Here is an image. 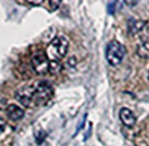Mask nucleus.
<instances>
[{"label": "nucleus", "mask_w": 149, "mask_h": 146, "mask_svg": "<svg viewBox=\"0 0 149 146\" xmlns=\"http://www.w3.org/2000/svg\"><path fill=\"white\" fill-rule=\"evenodd\" d=\"M68 41L63 36L55 37L46 49V55H47L49 61H59L66 55L68 50Z\"/></svg>", "instance_id": "obj_1"}, {"label": "nucleus", "mask_w": 149, "mask_h": 146, "mask_svg": "<svg viewBox=\"0 0 149 146\" xmlns=\"http://www.w3.org/2000/svg\"><path fill=\"white\" fill-rule=\"evenodd\" d=\"M53 96V89L51 85L46 82H41L37 86H33V93H32V99H33V108L45 105Z\"/></svg>", "instance_id": "obj_2"}, {"label": "nucleus", "mask_w": 149, "mask_h": 146, "mask_svg": "<svg viewBox=\"0 0 149 146\" xmlns=\"http://www.w3.org/2000/svg\"><path fill=\"white\" fill-rule=\"evenodd\" d=\"M127 50L123 44L116 40H112L106 46L105 57L107 62L112 66H116L123 61Z\"/></svg>", "instance_id": "obj_3"}, {"label": "nucleus", "mask_w": 149, "mask_h": 146, "mask_svg": "<svg viewBox=\"0 0 149 146\" xmlns=\"http://www.w3.org/2000/svg\"><path fill=\"white\" fill-rule=\"evenodd\" d=\"M32 66L36 74L40 76L49 73L50 61L44 50H38L32 55Z\"/></svg>", "instance_id": "obj_4"}, {"label": "nucleus", "mask_w": 149, "mask_h": 146, "mask_svg": "<svg viewBox=\"0 0 149 146\" xmlns=\"http://www.w3.org/2000/svg\"><path fill=\"white\" fill-rule=\"evenodd\" d=\"M32 93H33V86L22 87L15 92V98L19 102H21L24 106L28 108H33V99H32Z\"/></svg>", "instance_id": "obj_5"}, {"label": "nucleus", "mask_w": 149, "mask_h": 146, "mask_svg": "<svg viewBox=\"0 0 149 146\" xmlns=\"http://www.w3.org/2000/svg\"><path fill=\"white\" fill-rule=\"evenodd\" d=\"M120 119L126 127L132 128L136 124V117H135L134 113L131 109L127 108V107H123L120 110Z\"/></svg>", "instance_id": "obj_6"}, {"label": "nucleus", "mask_w": 149, "mask_h": 146, "mask_svg": "<svg viewBox=\"0 0 149 146\" xmlns=\"http://www.w3.org/2000/svg\"><path fill=\"white\" fill-rule=\"evenodd\" d=\"M6 115L13 121H19V119H23L25 115V111L23 108L15 104H10L7 106L6 108Z\"/></svg>", "instance_id": "obj_7"}, {"label": "nucleus", "mask_w": 149, "mask_h": 146, "mask_svg": "<svg viewBox=\"0 0 149 146\" xmlns=\"http://www.w3.org/2000/svg\"><path fill=\"white\" fill-rule=\"evenodd\" d=\"M145 27V22L137 21V20L131 19L128 22V32L130 35H136L140 31H142Z\"/></svg>", "instance_id": "obj_8"}, {"label": "nucleus", "mask_w": 149, "mask_h": 146, "mask_svg": "<svg viewBox=\"0 0 149 146\" xmlns=\"http://www.w3.org/2000/svg\"><path fill=\"white\" fill-rule=\"evenodd\" d=\"M137 54L142 58H149V41H143L137 47Z\"/></svg>", "instance_id": "obj_9"}, {"label": "nucleus", "mask_w": 149, "mask_h": 146, "mask_svg": "<svg viewBox=\"0 0 149 146\" xmlns=\"http://www.w3.org/2000/svg\"><path fill=\"white\" fill-rule=\"evenodd\" d=\"M61 64L59 61H50V68H49V73L55 75L61 71Z\"/></svg>", "instance_id": "obj_10"}, {"label": "nucleus", "mask_w": 149, "mask_h": 146, "mask_svg": "<svg viewBox=\"0 0 149 146\" xmlns=\"http://www.w3.org/2000/svg\"><path fill=\"white\" fill-rule=\"evenodd\" d=\"M116 1H111V2L108 3L107 5V13H109V15H113L114 13H116Z\"/></svg>", "instance_id": "obj_11"}, {"label": "nucleus", "mask_w": 149, "mask_h": 146, "mask_svg": "<svg viewBox=\"0 0 149 146\" xmlns=\"http://www.w3.org/2000/svg\"><path fill=\"white\" fill-rule=\"evenodd\" d=\"M4 130H5V122L2 117H0V134L2 133Z\"/></svg>", "instance_id": "obj_12"}, {"label": "nucleus", "mask_w": 149, "mask_h": 146, "mask_svg": "<svg viewBox=\"0 0 149 146\" xmlns=\"http://www.w3.org/2000/svg\"><path fill=\"white\" fill-rule=\"evenodd\" d=\"M28 3H30V4H32V5H40V4H42L43 3V1L42 0H40V1H35V0H29L28 1Z\"/></svg>", "instance_id": "obj_13"}, {"label": "nucleus", "mask_w": 149, "mask_h": 146, "mask_svg": "<svg viewBox=\"0 0 149 146\" xmlns=\"http://www.w3.org/2000/svg\"><path fill=\"white\" fill-rule=\"evenodd\" d=\"M148 79H149V73H148Z\"/></svg>", "instance_id": "obj_14"}]
</instances>
